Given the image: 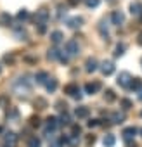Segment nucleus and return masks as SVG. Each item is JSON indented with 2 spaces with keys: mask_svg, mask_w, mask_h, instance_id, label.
Listing matches in <instances>:
<instances>
[{
  "mask_svg": "<svg viewBox=\"0 0 142 147\" xmlns=\"http://www.w3.org/2000/svg\"><path fill=\"white\" fill-rule=\"evenodd\" d=\"M69 59H71V57H69V54H68L66 50H62V52H59V61H61V62H64V64H68V62H69Z\"/></svg>",
  "mask_w": 142,
  "mask_h": 147,
  "instance_id": "cd10ccee",
  "label": "nucleus"
},
{
  "mask_svg": "<svg viewBox=\"0 0 142 147\" xmlns=\"http://www.w3.org/2000/svg\"><path fill=\"white\" fill-rule=\"evenodd\" d=\"M4 62L12 64V62H14V55H12V54H5V55H4Z\"/></svg>",
  "mask_w": 142,
  "mask_h": 147,
  "instance_id": "ea45409f",
  "label": "nucleus"
},
{
  "mask_svg": "<svg viewBox=\"0 0 142 147\" xmlns=\"http://www.w3.org/2000/svg\"><path fill=\"white\" fill-rule=\"evenodd\" d=\"M64 94H68V95H71L73 99H82V92H80V87L76 85V83H69V85H66L64 87Z\"/></svg>",
  "mask_w": 142,
  "mask_h": 147,
  "instance_id": "f03ea898",
  "label": "nucleus"
},
{
  "mask_svg": "<svg viewBox=\"0 0 142 147\" xmlns=\"http://www.w3.org/2000/svg\"><path fill=\"white\" fill-rule=\"evenodd\" d=\"M80 133H82V128H80L78 125H75V126H73V135H76V137H78Z\"/></svg>",
  "mask_w": 142,
  "mask_h": 147,
  "instance_id": "a18cd8bd",
  "label": "nucleus"
},
{
  "mask_svg": "<svg viewBox=\"0 0 142 147\" xmlns=\"http://www.w3.org/2000/svg\"><path fill=\"white\" fill-rule=\"evenodd\" d=\"M49 18H50V12H49L45 7H42V9H38V11H37L35 21H37V23H47V21H49Z\"/></svg>",
  "mask_w": 142,
  "mask_h": 147,
  "instance_id": "423d86ee",
  "label": "nucleus"
},
{
  "mask_svg": "<svg viewBox=\"0 0 142 147\" xmlns=\"http://www.w3.org/2000/svg\"><path fill=\"white\" fill-rule=\"evenodd\" d=\"M140 116H142V111H140Z\"/></svg>",
  "mask_w": 142,
  "mask_h": 147,
  "instance_id": "6e6d98bb",
  "label": "nucleus"
},
{
  "mask_svg": "<svg viewBox=\"0 0 142 147\" xmlns=\"http://www.w3.org/2000/svg\"><path fill=\"white\" fill-rule=\"evenodd\" d=\"M37 31H38L40 35H43V33L47 31V23H38V28H37Z\"/></svg>",
  "mask_w": 142,
  "mask_h": 147,
  "instance_id": "4c0bfd02",
  "label": "nucleus"
},
{
  "mask_svg": "<svg viewBox=\"0 0 142 147\" xmlns=\"http://www.w3.org/2000/svg\"><path fill=\"white\" fill-rule=\"evenodd\" d=\"M135 133H137V128L135 126H128V128L123 130V138L125 140H132L135 137Z\"/></svg>",
  "mask_w": 142,
  "mask_h": 147,
  "instance_id": "f3484780",
  "label": "nucleus"
},
{
  "mask_svg": "<svg viewBox=\"0 0 142 147\" xmlns=\"http://www.w3.org/2000/svg\"><path fill=\"white\" fill-rule=\"evenodd\" d=\"M68 144H69L71 147H76V145H78V137H76V135H71V138L68 140Z\"/></svg>",
  "mask_w": 142,
  "mask_h": 147,
  "instance_id": "e433bc0d",
  "label": "nucleus"
},
{
  "mask_svg": "<svg viewBox=\"0 0 142 147\" xmlns=\"http://www.w3.org/2000/svg\"><path fill=\"white\" fill-rule=\"evenodd\" d=\"M137 43L142 47V31H140V33H139V36H137Z\"/></svg>",
  "mask_w": 142,
  "mask_h": 147,
  "instance_id": "49530a36",
  "label": "nucleus"
},
{
  "mask_svg": "<svg viewBox=\"0 0 142 147\" xmlns=\"http://www.w3.org/2000/svg\"><path fill=\"white\" fill-rule=\"evenodd\" d=\"M66 24H68L71 30H78V28H82V24H83V18H80V16L69 18V19L66 21Z\"/></svg>",
  "mask_w": 142,
  "mask_h": 147,
  "instance_id": "6e6552de",
  "label": "nucleus"
},
{
  "mask_svg": "<svg viewBox=\"0 0 142 147\" xmlns=\"http://www.w3.org/2000/svg\"><path fill=\"white\" fill-rule=\"evenodd\" d=\"M87 125H89V128H95V126H99L101 123H99V119H90Z\"/></svg>",
  "mask_w": 142,
  "mask_h": 147,
  "instance_id": "79ce46f5",
  "label": "nucleus"
},
{
  "mask_svg": "<svg viewBox=\"0 0 142 147\" xmlns=\"http://www.w3.org/2000/svg\"><path fill=\"white\" fill-rule=\"evenodd\" d=\"M140 23H142V14H140Z\"/></svg>",
  "mask_w": 142,
  "mask_h": 147,
  "instance_id": "864d4df0",
  "label": "nucleus"
},
{
  "mask_svg": "<svg viewBox=\"0 0 142 147\" xmlns=\"http://www.w3.org/2000/svg\"><path fill=\"white\" fill-rule=\"evenodd\" d=\"M126 147H135V142H132V140H126Z\"/></svg>",
  "mask_w": 142,
  "mask_h": 147,
  "instance_id": "09e8293b",
  "label": "nucleus"
},
{
  "mask_svg": "<svg viewBox=\"0 0 142 147\" xmlns=\"http://www.w3.org/2000/svg\"><path fill=\"white\" fill-rule=\"evenodd\" d=\"M16 142H18V137H16L14 131H7V133L4 135V144H5V147H16Z\"/></svg>",
  "mask_w": 142,
  "mask_h": 147,
  "instance_id": "1a4fd4ad",
  "label": "nucleus"
},
{
  "mask_svg": "<svg viewBox=\"0 0 142 147\" xmlns=\"http://www.w3.org/2000/svg\"><path fill=\"white\" fill-rule=\"evenodd\" d=\"M111 119H113V123L120 125V123H123V119H125V114H123V113H113V114H111Z\"/></svg>",
  "mask_w": 142,
  "mask_h": 147,
  "instance_id": "b1692460",
  "label": "nucleus"
},
{
  "mask_svg": "<svg viewBox=\"0 0 142 147\" xmlns=\"http://www.w3.org/2000/svg\"><path fill=\"white\" fill-rule=\"evenodd\" d=\"M64 14H66V7L64 5H57V19H62Z\"/></svg>",
  "mask_w": 142,
  "mask_h": 147,
  "instance_id": "c9c22d12",
  "label": "nucleus"
},
{
  "mask_svg": "<svg viewBox=\"0 0 142 147\" xmlns=\"http://www.w3.org/2000/svg\"><path fill=\"white\" fill-rule=\"evenodd\" d=\"M12 23V18L7 14V12H2L0 14V26H11Z\"/></svg>",
  "mask_w": 142,
  "mask_h": 147,
  "instance_id": "aec40b11",
  "label": "nucleus"
},
{
  "mask_svg": "<svg viewBox=\"0 0 142 147\" xmlns=\"http://www.w3.org/2000/svg\"><path fill=\"white\" fill-rule=\"evenodd\" d=\"M140 137H142V128H140Z\"/></svg>",
  "mask_w": 142,
  "mask_h": 147,
  "instance_id": "5fc2aeb1",
  "label": "nucleus"
},
{
  "mask_svg": "<svg viewBox=\"0 0 142 147\" xmlns=\"http://www.w3.org/2000/svg\"><path fill=\"white\" fill-rule=\"evenodd\" d=\"M139 99H140V100H142V88H140V90H139Z\"/></svg>",
  "mask_w": 142,
  "mask_h": 147,
  "instance_id": "3c124183",
  "label": "nucleus"
},
{
  "mask_svg": "<svg viewBox=\"0 0 142 147\" xmlns=\"http://www.w3.org/2000/svg\"><path fill=\"white\" fill-rule=\"evenodd\" d=\"M55 106H57V109H59V111H66V102L57 100V102H55Z\"/></svg>",
  "mask_w": 142,
  "mask_h": 147,
  "instance_id": "a19ab883",
  "label": "nucleus"
},
{
  "mask_svg": "<svg viewBox=\"0 0 142 147\" xmlns=\"http://www.w3.org/2000/svg\"><path fill=\"white\" fill-rule=\"evenodd\" d=\"M64 50L69 54V57H75V55H78V54H80V45H78V42H76V40H68V42H66Z\"/></svg>",
  "mask_w": 142,
  "mask_h": 147,
  "instance_id": "f257e3e1",
  "label": "nucleus"
},
{
  "mask_svg": "<svg viewBox=\"0 0 142 147\" xmlns=\"http://www.w3.org/2000/svg\"><path fill=\"white\" fill-rule=\"evenodd\" d=\"M31 125H33V126H38V125H40V118H38V116H33V118H31Z\"/></svg>",
  "mask_w": 142,
  "mask_h": 147,
  "instance_id": "c03bdc74",
  "label": "nucleus"
},
{
  "mask_svg": "<svg viewBox=\"0 0 142 147\" xmlns=\"http://www.w3.org/2000/svg\"><path fill=\"white\" fill-rule=\"evenodd\" d=\"M35 80H37V83H40V85H45V83L49 82V73H47V71H40V73H37Z\"/></svg>",
  "mask_w": 142,
  "mask_h": 147,
  "instance_id": "4468645a",
  "label": "nucleus"
},
{
  "mask_svg": "<svg viewBox=\"0 0 142 147\" xmlns=\"http://www.w3.org/2000/svg\"><path fill=\"white\" fill-rule=\"evenodd\" d=\"M0 107H2V109L9 107V97L7 95H0Z\"/></svg>",
  "mask_w": 142,
  "mask_h": 147,
  "instance_id": "c756f323",
  "label": "nucleus"
},
{
  "mask_svg": "<svg viewBox=\"0 0 142 147\" xmlns=\"http://www.w3.org/2000/svg\"><path fill=\"white\" fill-rule=\"evenodd\" d=\"M102 144H104V147H114V144H116V137H114L113 133H108V135L104 137Z\"/></svg>",
  "mask_w": 142,
  "mask_h": 147,
  "instance_id": "6ab92c4d",
  "label": "nucleus"
},
{
  "mask_svg": "<svg viewBox=\"0 0 142 147\" xmlns=\"http://www.w3.org/2000/svg\"><path fill=\"white\" fill-rule=\"evenodd\" d=\"M62 38H64V35H62V31H59V30H55V31H52L50 33V42L52 43H61L62 42Z\"/></svg>",
  "mask_w": 142,
  "mask_h": 147,
  "instance_id": "2eb2a0df",
  "label": "nucleus"
},
{
  "mask_svg": "<svg viewBox=\"0 0 142 147\" xmlns=\"http://www.w3.org/2000/svg\"><path fill=\"white\" fill-rule=\"evenodd\" d=\"M97 69H99V62H97L94 57H89L87 62H85V71H87V73H94V71H97Z\"/></svg>",
  "mask_w": 142,
  "mask_h": 147,
  "instance_id": "9b49d317",
  "label": "nucleus"
},
{
  "mask_svg": "<svg viewBox=\"0 0 142 147\" xmlns=\"http://www.w3.org/2000/svg\"><path fill=\"white\" fill-rule=\"evenodd\" d=\"M28 18H30V12H28L26 9H21V11L18 12V19H19V21H26Z\"/></svg>",
  "mask_w": 142,
  "mask_h": 147,
  "instance_id": "bb28decb",
  "label": "nucleus"
},
{
  "mask_svg": "<svg viewBox=\"0 0 142 147\" xmlns=\"http://www.w3.org/2000/svg\"><path fill=\"white\" fill-rule=\"evenodd\" d=\"M0 73H2V64H0Z\"/></svg>",
  "mask_w": 142,
  "mask_h": 147,
  "instance_id": "603ef678",
  "label": "nucleus"
},
{
  "mask_svg": "<svg viewBox=\"0 0 142 147\" xmlns=\"http://www.w3.org/2000/svg\"><path fill=\"white\" fill-rule=\"evenodd\" d=\"M14 31H16L18 40H28V33L23 30V26H14Z\"/></svg>",
  "mask_w": 142,
  "mask_h": 147,
  "instance_id": "412c9836",
  "label": "nucleus"
},
{
  "mask_svg": "<svg viewBox=\"0 0 142 147\" xmlns=\"http://www.w3.org/2000/svg\"><path fill=\"white\" fill-rule=\"evenodd\" d=\"M78 2H80V0H68V4H69V5H76Z\"/></svg>",
  "mask_w": 142,
  "mask_h": 147,
  "instance_id": "de8ad7c7",
  "label": "nucleus"
},
{
  "mask_svg": "<svg viewBox=\"0 0 142 147\" xmlns=\"http://www.w3.org/2000/svg\"><path fill=\"white\" fill-rule=\"evenodd\" d=\"M47 59H49V61H55V59H59V50H57V49H50V50L47 52Z\"/></svg>",
  "mask_w": 142,
  "mask_h": 147,
  "instance_id": "393cba45",
  "label": "nucleus"
},
{
  "mask_svg": "<svg viewBox=\"0 0 142 147\" xmlns=\"http://www.w3.org/2000/svg\"><path fill=\"white\" fill-rule=\"evenodd\" d=\"M95 144V137L94 135H89L87 137V145H94Z\"/></svg>",
  "mask_w": 142,
  "mask_h": 147,
  "instance_id": "37998d69",
  "label": "nucleus"
},
{
  "mask_svg": "<svg viewBox=\"0 0 142 147\" xmlns=\"http://www.w3.org/2000/svg\"><path fill=\"white\" fill-rule=\"evenodd\" d=\"M75 114H76V118H78V119H85V118H89V114H90V111H89V107H85V106H82V107H76V111H75Z\"/></svg>",
  "mask_w": 142,
  "mask_h": 147,
  "instance_id": "ddd939ff",
  "label": "nucleus"
},
{
  "mask_svg": "<svg viewBox=\"0 0 142 147\" xmlns=\"http://www.w3.org/2000/svg\"><path fill=\"white\" fill-rule=\"evenodd\" d=\"M104 99H106L108 102H113V100L116 99V97H114V92H113V90H106V92H104Z\"/></svg>",
  "mask_w": 142,
  "mask_h": 147,
  "instance_id": "7c9ffc66",
  "label": "nucleus"
},
{
  "mask_svg": "<svg viewBox=\"0 0 142 147\" xmlns=\"http://www.w3.org/2000/svg\"><path fill=\"white\" fill-rule=\"evenodd\" d=\"M35 106H38V109H45V107H47V100L42 99V97H38V99L35 100Z\"/></svg>",
  "mask_w": 142,
  "mask_h": 147,
  "instance_id": "2f4dec72",
  "label": "nucleus"
},
{
  "mask_svg": "<svg viewBox=\"0 0 142 147\" xmlns=\"http://www.w3.org/2000/svg\"><path fill=\"white\" fill-rule=\"evenodd\" d=\"M14 88H16L18 94H28L30 88H31V85H30V82H28L26 78H19V80L14 83Z\"/></svg>",
  "mask_w": 142,
  "mask_h": 147,
  "instance_id": "7ed1b4c3",
  "label": "nucleus"
},
{
  "mask_svg": "<svg viewBox=\"0 0 142 147\" xmlns=\"http://www.w3.org/2000/svg\"><path fill=\"white\" fill-rule=\"evenodd\" d=\"M120 104H121V107H123L125 111L132 107V100H128V99H121V100H120Z\"/></svg>",
  "mask_w": 142,
  "mask_h": 147,
  "instance_id": "f704fd0d",
  "label": "nucleus"
},
{
  "mask_svg": "<svg viewBox=\"0 0 142 147\" xmlns=\"http://www.w3.org/2000/svg\"><path fill=\"white\" fill-rule=\"evenodd\" d=\"M69 123H71V118L68 114H62L61 116V125H69Z\"/></svg>",
  "mask_w": 142,
  "mask_h": 147,
  "instance_id": "58836bf2",
  "label": "nucleus"
},
{
  "mask_svg": "<svg viewBox=\"0 0 142 147\" xmlns=\"http://www.w3.org/2000/svg\"><path fill=\"white\" fill-rule=\"evenodd\" d=\"M45 88H47V92H55V88H57V80H55V78H49V82L45 83Z\"/></svg>",
  "mask_w": 142,
  "mask_h": 147,
  "instance_id": "4be33fe9",
  "label": "nucleus"
},
{
  "mask_svg": "<svg viewBox=\"0 0 142 147\" xmlns=\"http://www.w3.org/2000/svg\"><path fill=\"white\" fill-rule=\"evenodd\" d=\"M111 23H113L114 26H121V24L125 23L123 12H121V11H113V12H111Z\"/></svg>",
  "mask_w": 142,
  "mask_h": 147,
  "instance_id": "0eeeda50",
  "label": "nucleus"
},
{
  "mask_svg": "<svg viewBox=\"0 0 142 147\" xmlns=\"http://www.w3.org/2000/svg\"><path fill=\"white\" fill-rule=\"evenodd\" d=\"M28 147H40V138L31 137V138L28 140Z\"/></svg>",
  "mask_w": 142,
  "mask_h": 147,
  "instance_id": "473e14b6",
  "label": "nucleus"
},
{
  "mask_svg": "<svg viewBox=\"0 0 142 147\" xmlns=\"http://www.w3.org/2000/svg\"><path fill=\"white\" fill-rule=\"evenodd\" d=\"M125 54V43H118L114 49V57H121Z\"/></svg>",
  "mask_w": 142,
  "mask_h": 147,
  "instance_id": "a878e982",
  "label": "nucleus"
},
{
  "mask_svg": "<svg viewBox=\"0 0 142 147\" xmlns=\"http://www.w3.org/2000/svg\"><path fill=\"white\" fill-rule=\"evenodd\" d=\"M99 4H101V0H85V5L89 9H95V7H99Z\"/></svg>",
  "mask_w": 142,
  "mask_h": 147,
  "instance_id": "c85d7f7f",
  "label": "nucleus"
},
{
  "mask_svg": "<svg viewBox=\"0 0 142 147\" xmlns=\"http://www.w3.org/2000/svg\"><path fill=\"white\" fill-rule=\"evenodd\" d=\"M99 88H101V83H99V82H94V83H87V85H85V92H87L89 95L95 94Z\"/></svg>",
  "mask_w": 142,
  "mask_h": 147,
  "instance_id": "dca6fc26",
  "label": "nucleus"
},
{
  "mask_svg": "<svg viewBox=\"0 0 142 147\" xmlns=\"http://www.w3.org/2000/svg\"><path fill=\"white\" fill-rule=\"evenodd\" d=\"M130 14H132V16H140V14H142V2L133 0V2L130 4Z\"/></svg>",
  "mask_w": 142,
  "mask_h": 147,
  "instance_id": "f8f14e48",
  "label": "nucleus"
},
{
  "mask_svg": "<svg viewBox=\"0 0 142 147\" xmlns=\"http://www.w3.org/2000/svg\"><path fill=\"white\" fill-rule=\"evenodd\" d=\"M130 88L133 92H139L142 88V80L140 78H132V83H130Z\"/></svg>",
  "mask_w": 142,
  "mask_h": 147,
  "instance_id": "5701e85b",
  "label": "nucleus"
},
{
  "mask_svg": "<svg viewBox=\"0 0 142 147\" xmlns=\"http://www.w3.org/2000/svg\"><path fill=\"white\" fill-rule=\"evenodd\" d=\"M62 142H66V138H57V140H52L49 144V147H62Z\"/></svg>",
  "mask_w": 142,
  "mask_h": 147,
  "instance_id": "72a5a7b5",
  "label": "nucleus"
},
{
  "mask_svg": "<svg viewBox=\"0 0 142 147\" xmlns=\"http://www.w3.org/2000/svg\"><path fill=\"white\" fill-rule=\"evenodd\" d=\"M45 121H47V123H45V125H47V130H45V135H47V137L50 138V135H52V131H54V130H55V128L59 126V121H57V118H54V116H49V118H47Z\"/></svg>",
  "mask_w": 142,
  "mask_h": 147,
  "instance_id": "39448f33",
  "label": "nucleus"
},
{
  "mask_svg": "<svg viewBox=\"0 0 142 147\" xmlns=\"http://www.w3.org/2000/svg\"><path fill=\"white\" fill-rule=\"evenodd\" d=\"M99 33H101V36H102L104 40H108V38H109V30H108L106 21H101V23H99Z\"/></svg>",
  "mask_w": 142,
  "mask_h": 147,
  "instance_id": "a211bd4d",
  "label": "nucleus"
},
{
  "mask_svg": "<svg viewBox=\"0 0 142 147\" xmlns=\"http://www.w3.org/2000/svg\"><path fill=\"white\" fill-rule=\"evenodd\" d=\"M116 82H118V85H120V87H123V88H130V83H132V76H130V73H126V71L120 73Z\"/></svg>",
  "mask_w": 142,
  "mask_h": 147,
  "instance_id": "20e7f679",
  "label": "nucleus"
},
{
  "mask_svg": "<svg viewBox=\"0 0 142 147\" xmlns=\"http://www.w3.org/2000/svg\"><path fill=\"white\" fill-rule=\"evenodd\" d=\"M24 59H26L28 62H37V59H35V57H24Z\"/></svg>",
  "mask_w": 142,
  "mask_h": 147,
  "instance_id": "8fccbe9b",
  "label": "nucleus"
},
{
  "mask_svg": "<svg viewBox=\"0 0 142 147\" xmlns=\"http://www.w3.org/2000/svg\"><path fill=\"white\" fill-rule=\"evenodd\" d=\"M101 71H102L104 76H109V75H113V73H114V64L111 61H104L101 64Z\"/></svg>",
  "mask_w": 142,
  "mask_h": 147,
  "instance_id": "9d476101",
  "label": "nucleus"
}]
</instances>
